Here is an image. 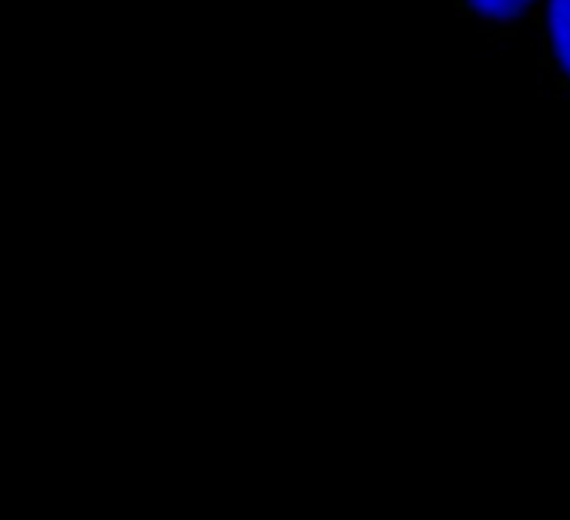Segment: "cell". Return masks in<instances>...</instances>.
Returning a JSON list of instances; mask_svg holds the SVG:
<instances>
[{
  "mask_svg": "<svg viewBox=\"0 0 570 520\" xmlns=\"http://www.w3.org/2000/svg\"><path fill=\"white\" fill-rule=\"evenodd\" d=\"M527 35L533 38L540 88L570 98V0H540Z\"/></svg>",
  "mask_w": 570,
  "mask_h": 520,
  "instance_id": "cell-1",
  "label": "cell"
},
{
  "mask_svg": "<svg viewBox=\"0 0 570 520\" xmlns=\"http://www.w3.org/2000/svg\"><path fill=\"white\" fill-rule=\"evenodd\" d=\"M540 0H456V14L483 38H507L527 31Z\"/></svg>",
  "mask_w": 570,
  "mask_h": 520,
  "instance_id": "cell-2",
  "label": "cell"
}]
</instances>
